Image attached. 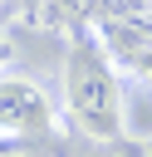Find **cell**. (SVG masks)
I'll list each match as a JSON object with an SVG mask.
<instances>
[{"instance_id": "obj_1", "label": "cell", "mask_w": 152, "mask_h": 157, "mask_svg": "<svg viewBox=\"0 0 152 157\" xmlns=\"http://www.w3.org/2000/svg\"><path fill=\"white\" fill-rule=\"evenodd\" d=\"M64 113L93 142L123 137V128H118V64L98 44V34H78L69 44V59H64Z\"/></svg>"}, {"instance_id": "obj_2", "label": "cell", "mask_w": 152, "mask_h": 157, "mask_svg": "<svg viewBox=\"0 0 152 157\" xmlns=\"http://www.w3.org/2000/svg\"><path fill=\"white\" fill-rule=\"evenodd\" d=\"M54 132V103L29 74H0V142H29Z\"/></svg>"}, {"instance_id": "obj_3", "label": "cell", "mask_w": 152, "mask_h": 157, "mask_svg": "<svg viewBox=\"0 0 152 157\" xmlns=\"http://www.w3.org/2000/svg\"><path fill=\"white\" fill-rule=\"evenodd\" d=\"M118 128L132 147H152V78L123 64H118Z\"/></svg>"}, {"instance_id": "obj_4", "label": "cell", "mask_w": 152, "mask_h": 157, "mask_svg": "<svg viewBox=\"0 0 152 157\" xmlns=\"http://www.w3.org/2000/svg\"><path fill=\"white\" fill-rule=\"evenodd\" d=\"M88 10V0H44V15H39V25H69L74 15H83Z\"/></svg>"}, {"instance_id": "obj_5", "label": "cell", "mask_w": 152, "mask_h": 157, "mask_svg": "<svg viewBox=\"0 0 152 157\" xmlns=\"http://www.w3.org/2000/svg\"><path fill=\"white\" fill-rule=\"evenodd\" d=\"M0 59H5V54H0Z\"/></svg>"}, {"instance_id": "obj_6", "label": "cell", "mask_w": 152, "mask_h": 157, "mask_svg": "<svg viewBox=\"0 0 152 157\" xmlns=\"http://www.w3.org/2000/svg\"><path fill=\"white\" fill-rule=\"evenodd\" d=\"M0 5H5V0H0Z\"/></svg>"}]
</instances>
